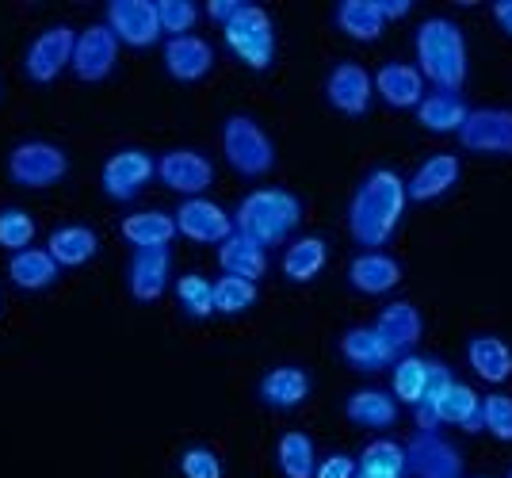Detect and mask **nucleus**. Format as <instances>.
Returning <instances> with one entry per match:
<instances>
[{"mask_svg": "<svg viewBox=\"0 0 512 478\" xmlns=\"http://www.w3.org/2000/svg\"><path fill=\"white\" fill-rule=\"evenodd\" d=\"M482 429L501 440V444H512V398L509 394H490L482 398Z\"/></svg>", "mask_w": 512, "mask_h": 478, "instance_id": "a19ab883", "label": "nucleus"}, {"mask_svg": "<svg viewBox=\"0 0 512 478\" xmlns=\"http://www.w3.org/2000/svg\"><path fill=\"white\" fill-rule=\"evenodd\" d=\"M241 8H245V0H211V8H207V12H211V20H218L222 27H226Z\"/></svg>", "mask_w": 512, "mask_h": 478, "instance_id": "c03bdc74", "label": "nucleus"}, {"mask_svg": "<svg viewBox=\"0 0 512 478\" xmlns=\"http://www.w3.org/2000/svg\"><path fill=\"white\" fill-rule=\"evenodd\" d=\"M425 383H428V360L413 356V352L394 360V398L398 402L417 406L425 398Z\"/></svg>", "mask_w": 512, "mask_h": 478, "instance_id": "f704fd0d", "label": "nucleus"}, {"mask_svg": "<svg viewBox=\"0 0 512 478\" xmlns=\"http://www.w3.org/2000/svg\"><path fill=\"white\" fill-rule=\"evenodd\" d=\"M356 478H402V475H375V471H356Z\"/></svg>", "mask_w": 512, "mask_h": 478, "instance_id": "de8ad7c7", "label": "nucleus"}, {"mask_svg": "<svg viewBox=\"0 0 512 478\" xmlns=\"http://www.w3.org/2000/svg\"><path fill=\"white\" fill-rule=\"evenodd\" d=\"M256 303V283L241 276H222L214 283V314H245Z\"/></svg>", "mask_w": 512, "mask_h": 478, "instance_id": "e433bc0d", "label": "nucleus"}, {"mask_svg": "<svg viewBox=\"0 0 512 478\" xmlns=\"http://www.w3.org/2000/svg\"><path fill=\"white\" fill-rule=\"evenodd\" d=\"M107 27L127 46H153L161 39V20L153 0H111L107 4Z\"/></svg>", "mask_w": 512, "mask_h": 478, "instance_id": "9b49d317", "label": "nucleus"}, {"mask_svg": "<svg viewBox=\"0 0 512 478\" xmlns=\"http://www.w3.org/2000/svg\"><path fill=\"white\" fill-rule=\"evenodd\" d=\"M279 471L287 478H314L318 475V456H314V440L306 433H283L279 436Z\"/></svg>", "mask_w": 512, "mask_h": 478, "instance_id": "72a5a7b5", "label": "nucleus"}, {"mask_svg": "<svg viewBox=\"0 0 512 478\" xmlns=\"http://www.w3.org/2000/svg\"><path fill=\"white\" fill-rule=\"evenodd\" d=\"M218 264H222V272L226 276H241V280H260L264 272H268V253H264V245H256L253 238H245V234H230V238L218 245Z\"/></svg>", "mask_w": 512, "mask_h": 478, "instance_id": "b1692460", "label": "nucleus"}, {"mask_svg": "<svg viewBox=\"0 0 512 478\" xmlns=\"http://www.w3.org/2000/svg\"><path fill=\"white\" fill-rule=\"evenodd\" d=\"M302 222V203L283 188H260L241 199L234 211V230L253 238L256 245H279L287 234H295Z\"/></svg>", "mask_w": 512, "mask_h": 478, "instance_id": "7ed1b4c3", "label": "nucleus"}, {"mask_svg": "<svg viewBox=\"0 0 512 478\" xmlns=\"http://www.w3.org/2000/svg\"><path fill=\"white\" fill-rule=\"evenodd\" d=\"M176 234L199 241V245H222V241L234 234V218L226 215L218 203L211 199H184L180 211H176Z\"/></svg>", "mask_w": 512, "mask_h": 478, "instance_id": "f8f14e48", "label": "nucleus"}, {"mask_svg": "<svg viewBox=\"0 0 512 478\" xmlns=\"http://www.w3.org/2000/svg\"><path fill=\"white\" fill-rule=\"evenodd\" d=\"M406 471L413 478H463V456L440 433H421L406 444Z\"/></svg>", "mask_w": 512, "mask_h": 478, "instance_id": "1a4fd4ad", "label": "nucleus"}, {"mask_svg": "<svg viewBox=\"0 0 512 478\" xmlns=\"http://www.w3.org/2000/svg\"><path fill=\"white\" fill-rule=\"evenodd\" d=\"M172 276V257L169 249H138L134 261H130V295L142 299V303H153L165 295V283Z\"/></svg>", "mask_w": 512, "mask_h": 478, "instance_id": "dca6fc26", "label": "nucleus"}, {"mask_svg": "<svg viewBox=\"0 0 512 478\" xmlns=\"http://www.w3.org/2000/svg\"><path fill=\"white\" fill-rule=\"evenodd\" d=\"M69 173V157L54 142H23L8 153V176L20 188H50Z\"/></svg>", "mask_w": 512, "mask_h": 478, "instance_id": "423d86ee", "label": "nucleus"}, {"mask_svg": "<svg viewBox=\"0 0 512 478\" xmlns=\"http://www.w3.org/2000/svg\"><path fill=\"white\" fill-rule=\"evenodd\" d=\"M306 394H310V379L302 368H272L260 379V398L272 410H295L306 402Z\"/></svg>", "mask_w": 512, "mask_h": 478, "instance_id": "bb28decb", "label": "nucleus"}, {"mask_svg": "<svg viewBox=\"0 0 512 478\" xmlns=\"http://www.w3.org/2000/svg\"><path fill=\"white\" fill-rule=\"evenodd\" d=\"M341 356L360 371H379L386 364L398 360V352L386 345L383 337L375 333V326H360V329H348L341 337Z\"/></svg>", "mask_w": 512, "mask_h": 478, "instance_id": "5701e85b", "label": "nucleus"}, {"mask_svg": "<svg viewBox=\"0 0 512 478\" xmlns=\"http://www.w3.org/2000/svg\"><path fill=\"white\" fill-rule=\"evenodd\" d=\"M417 62L421 77L436 85V92H459L467 85V43L455 20L432 16L417 31Z\"/></svg>", "mask_w": 512, "mask_h": 478, "instance_id": "f03ea898", "label": "nucleus"}, {"mask_svg": "<svg viewBox=\"0 0 512 478\" xmlns=\"http://www.w3.org/2000/svg\"><path fill=\"white\" fill-rule=\"evenodd\" d=\"M356 471H360V463H356L352 456H341V452H337V456L321 459L318 475L314 478H356Z\"/></svg>", "mask_w": 512, "mask_h": 478, "instance_id": "37998d69", "label": "nucleus"}, {"mask_svg": "<svg viewBox=\"0 0 512 478\" xmlns=\"http://www.w3.org/2000/svg\"><path fill=\"white\" fill-rule=\"evenodd\" d=\"M119 62V39L107 23H92L85 31H77L73 46V73L81 81H104L107 73Z\"/></svg>", "mask_w": 512, "mask_h": 478, "instance_id": "9d476101", "label": "nucleus"}, {"mask_svg": "<svg viewBox=\"0 0 512 478\" xmlns=\"http://www.w3.org/2000/svg\"><path fill=\"white\" fill-rule=\"evenodd\" d=\"M8 280L23 287V291H43L58 280V261L46 253V249H23V253H12L8 261Z\"/></svg>", "mask_w": 512, "mask_h": 478, "instance_id": "7c9ffc66", "label": "nucleus"}, {"mask_svg": "<svg viewBox=\"0 0 512 478\" xmlns=\"http://www.w3.org/2000/svg\"><path fill=\"white\" fill-rule=\"evenodd\" d=\"M406 203H409L406 180L394 173V169L367 173V180H363L360 188H356V196H352V207H348V230H352V238L375 253L398 230Z\"/></svg>", "mask_w": 512, "mask_h": 478, "instance_id": "f257e3e1", "label": "nucleus"}, {"mask_svg": "<svg viewBox=\"0 0 512 478\" xmlns=\"http://www.w3.org/2000/svg\"><path fill=\"white\" fill-rule=\"evenodd\" d=\"M344 413L360 429H390L398 421V398L383 391H356L344 402Z\"/></svg>", "mask_w": 512, "mask_h": 478, "instance_id": "2f4dec72", "label": "nucleus"}, {"mask_svg": "<svg viewBox=\"0 0 512 478\" xmlns=\"http://www.w3.org/2000/svg\"><path fill=\"white\" fill-rule=\"evenodd\" d=\"M325 96L344 115H363L371 108V96H375V77L360 62H341L325 81Z\"/></svg>", "mask_w": 512, "mask_h": 478, "instance_id": "2eb2a0df", "label": "nucleus"}, {"mask_svg": "<svg viewBox=\"0 0 512 478\" xmlns=\"http://www.w3.org/2000/svg\"><path fill=\"white\" fill-rule=\"evenodd\" d=\"M222 150H226V161L241 176H264L272 173V165H276L272 138L249 115H230L226 119V127H222Z\"/></svg>", "mask_w": 512, "mask_h": 478, "instance_id": "20e7f679", "label": "nucleus"}, {"mask_svg": "<svg viewBox=\"0 0 512 478\" xmlns=\"http://www.w3.org/2000/svg\"><path fill=\"white\" fill-rule=\"evenodd\" d=\"M356 463L360 471H375V475H406V448L394 440H371Z\"/></svg>", "mask_w": 512, "mask_h": 478, "instance_id": "c9c22d12", "label": "nucleus"}, {"mask_svg": "<svg viewBox=\"0 0 512 478\" xmlns=\"http://www.w3.org/2000/svg\"><path fill=\"white\" fill-rule=\"evenodd\" d=\"M493 20H497V27L512 39V0H497V4H493Z\"/></svg>", "mask_w": 512, "mask_h": 478, "instance_id": "49530a36", "label": "nucleus"}, {"mask_svg": "<svg viewBox=\"0 0 512 478\" xmlns=\"http://www.w3.org/2000/svg\"><path fill=\"white\" fill-rule=\"evenodd\" d=\"M379 12H383V20H402L413 12V0H379Z\"/></svg>", "mask_w": 512, "mask_h": 478, "instance_id": "a18cd8bd", "label": "nucleus"}, {"mask_svg": "<svg viewBox=\"0 0 512 478\" xmlns=\"http://www.w3.org/2000/svg\"><path fill=\"white\" fill-rule=\"evenodd\" d=\"M467 104L459 92H432L417 104V123L428 134H459V127L467 123Z\"/></svg>", "mask_w": 512, "mask_h": 478, "instance_id": "393cba45", "label": "nucleus"}, {"mask_svg": "<svg viewBox=\"0 0 512 478\" xmlns=\"http://www.w3.org/2000/svg\"><path fill=\"white\" fill-rule=\"evenodd\" d=\"M214 66V50L199 35H180L165 43V69L176 81H203Z\"/></svg>", "mask_w": 512, "mask_h": 478, "instance_id": "a211bd4d", "label": "nucleus"}, {"mask_svg": "<svg viewBox=\"0 0 512 478\" xmlns=\"http://www.w3.org/2000/svg\"><path fill=\"white\" fill-rule=\"evenodd\" d=\"M425 406L436 413L440 425H459V429H470V433L482 429V394L467 387V383H451L448 391L425 402Z\"/></svg>", "mask_w": 512, "mask_h": 478, "instance_id": "f3484780", "label": "nucleus"}, {"mask_svg": "<svg viewBox=\"0 0 512 478\" xmlns=\"http://www.w3.org/2000/svg\"><path fill=\"white\" fill-rule=\"evenodd\" d=\"M157 20H161V35H192V27L199 23V8L188 0H157Z\"/></svg>", "mask_w": 512, "mask_h": 478, "instance_id": "ea45409f", "label": "nucleus"}, {"mask_svg": "<svg viewBox=\"0 0 512 478\" xmlns=\"http://www.w3.org/2000/svg\"><path fill=\"white\" fill-rule=\"evenodd\" d=\"M226 31V43L237 58L249 69H268L272 58H276V31H272V20L264 8L256 4H245L234 20L222 27Z\"/></svg>", "mask_w": 512, "mask_h": 478, "instance_id": "39448f33", "label": "nucleus"}, {"mask_svg": "<svg viewBox=\"0 0 512 478\" xmlns=\"http://www.w3.org/2000/svg\"><path fill=\"white\" fill-rule=\"evenodd\" d=\"M505 478H512V471H509V475H505Z\"/></svg>", "mask_w": 512, "mask_h": 478, "instance_id": "09e8293b", "label": "nucleus"}, {"mask_svg": "<svg viewBox=\"0 0 512 478\" xmlns=\"http://www.w3.org/2000/svg\"><path fill=\"white\" fill-rule=\"evenodd\" d=\"M31 241H35V218L20 207H4L0 211V245L8 253H23V249H31Z\"/></svg>", "mask_w": 512, "mask_h": 478, "instance_id": "4c0bfd02", "label": "nucleus"}, {"mask_svg": "<svg viewBox=\"0 0 512 478\" xmlns=\"http://www.w3.org/2000/svg\"><path fill=\"white\" fill-rule=\"evenodd\" d=\"M459 146L470 153L512 157V111L509 108H474L459 127Z\"/></svg>", "mask_w": 512, "mask_h": 478, "instance_id": "0eeeda50", "label": "nucleus"}, {"mask_svg": "<svg viewBox=\"0 0 512 478\" xmlns=\"http://www.w3.org/2000/svg\"><path fill=\"white\" fill-rule=\"evenodd\" d=\"M455 180H459V157L455 153H432L406 184V199L428 203V199L448 196L451 188H455Z\"/></svg>", "mask_w": 512, "mask_h": 478, "instance_id": "6ab92c4d", "label": "nucleus"}, {"mask_svg": "<svg viewBox=\"0 0 512 478\" xmlns=\"http://www.w3.org/2000/svg\"><path fill=\"white\" fill-rule=\"evenodd\" d=\"M180 475L184 478H222V459L211 448H188L180 456Z\"/></svg>", "mask_w": 512, "mask_h": 478, "instance_id": "79ce46f5", "label": "nucleus"}, {"mask_svg": "<svg viewBox=\"0 0 512 478\" xmlns=\"http://www.w3.org/2000/svg\"><path fill=\"white\" fill-rule=\"evenodd\" d=\"M375 88L390 108H417L425 100V77H421V69L406 66V62H386L375 73Z\"/></svg>", "mask_w": 512, "mask_h": 478, "instance_id": "aec40b11", "label": "nucleus"}, {"mask_svg": "<svg viewBox=\"0 0 512 478\" xmlns=\"http://www.w3.org/2000/svg\"><path fill=\"white\" fill-rule=\"evenodd\" d=\"M73 46H77V31L65 27V23H54L46 27L43 35H35V43L27 46V58H23V69L31 81H54L65 66H73Z\"/></svg>", "mask_w": 512, "mask_h": 478, "instance_id": "6e6552de", "label": "nucleus"}, {"mask_svg": "<svg viewBox=\"0 0 512 478\" xmlns=\"http://www.w3.org/2000/svg\"><path fill=\"white\" fill-rule=\"evenodd\" d=\"M329 261V245L321 238H299L283 253V276L295 283H310Z\"/></svg>", "mask_w": 512, "mask_h": 478, "instance_id": "473e14b6", "label": "nucleus"}, {"mask_svg": "<svg viewBox=\"0 0 512 478\" xmlns=\"http://www.w3.org/2000/svg\"><path fill=\"white\" fill-rule=\"evenodd\" d=\"M348 280H352V287L363 291V295H390V291L402 283V264L375 249V253H363V257L352 261Z\"/></svg>", "mask_w": 512, "mask_h": 478, "instance_id": "412c9836", "label": "nucleus"}, {"mask_svg": "<svg viewBox=\"0 0 512 478\" xmlns=\"http://www.w3.org/2000/svg\"><path fill=\"white\" fill-rule=\"evenodd\" d=\"M157 176L165 180V188L180 192L188 199H199V192H207L214 180V165L195 150H169L157 161Z\"/></svg>", "mask_w": 512, "mask_h": 478, "instance_id": "ddd939ff", "label": "nucleus"}, {"mask_svg": "<svg viewBox=\"0 0 512 478\" xmlns=\"http://www.w3.org/2000/svg\"><path fill=\"white\" fill-rule=\"evenodd\" d=\"M375 333L383 337L386 345L394 348L398 356H406L409 348L421 341V333H425V322H421V310L413 303H390L379 314V322H375Z\"/></svg>", "mask_w": 512, "mask_h": 478, "instance_id": "4be33fe9", "label": "nucleus"}, {"mask_svg": "<svg viewBox=\"0 0 512 478\" xmlns=\"http://www.w3.org/2000/svg\"><path fill=\"white\" fill-rule=\"evenodd\" d=\"M96 249H100V238L88 226H58L46 241V253L58 261V268H81L96 257Z\"/></svg>", "mask_w": 512, "mask_h": 478, "instance_id": "a878e982", "label": "nucleus"}, {"mask_svg": "<svg viewBox=\"0 0 512 478\" xmlns=\"http://www.w3.org/2000/svg\"><path fill=\"white\" fill-rule=\"evenodd\" d=\"M337 27L356 43H375L383 39L386 20L379 12V0H344L337 8Z\"/></svg>", "mask_w": 512, "mask_h": 478, "instance_id": "c756f323", "label": "nucleus"}, {"mask_svg": "<svg viewBox=\"0 0 512 478\" xmlns=\"http://www.w3.org/2000/svg\"><path fill=\"white\" fill-rule=\"evenodd\" d=\"M119 230L134 249H169V241L176 238V218L161 211H138L123 218Z\"/></svg>", "mask_w": 512, "mask_h": 478, "instance_id": "cd10ccee", "label": "nucleus"}, {"mask_svg": "<svg viewBox=\"0 0 512 478\" xmlns=\"http://www.w3.org/2000/svg\"><path fill=\"white\" fill-rule=\"evenodd\" d=\"M467 360L486 383H505V379H512V348L501 337H490V333L474 337L467 345Z\"/></svg>", "mask_w": 512, "mask_h": 478, "instance_id": "c85d7f7f", "label": "nucleus"}, {"mask_svg": "<svg viewBox=\"0 0 512 478\" xmlns=\"http://www.w3.org/2000/svg\"><path fill=\"white\" fill-rule=\"evenodd\" d=\"M157 173V161L146 150H119L107 157L104 165V192L111 199H134L142 192V184Z\"/></svg>", "mask_w": 512, "mask_h": 478, "instance_id": "4468645a", "label": "nucleus"}, {"mask_svg": "<svg viewBox=\"0 0 512 478\" xmlns=\"http://www.w3.org/2000/svg\"><path fill=\"white\" fill-rule=\"evenodd\" d=\"M176 299H180V306L188 310V314H195V318H211L214 314V283L203 280V276H180L176 280Z\"/></svg>", "mask_w": 512, "mask_h": 478, "instance_id": "58836bf2", "label": "nucleus"}]
</instances>
